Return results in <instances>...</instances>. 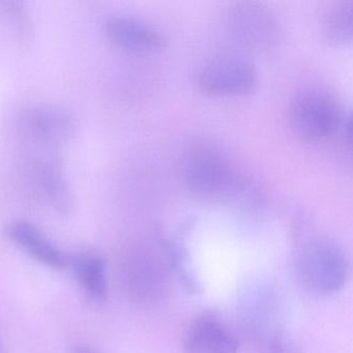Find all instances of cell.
Listing matches in <instances>:
<instances>
[{"mask_svg": "<svg viewBox=\"0 0 353 353\" xmlns=\"http://www.w3.org/2000/svg\"><path fill=\"white\" fill-rule=\"evenodd\" d=\"M181 179L185 189L198 199L222 201L239 208H253L259 203V190L253 181L208 144H195L185 152Z\"/></svg>", "mask_w": 353, "mask_h": 353, "instance_id": "1", "label": "cell"}, {"mask_svg": "<svg viewBox=\"0 0 353 353\" xmlns=\"http://www.w3.org/2000/svg\"><path fill=\"white\" fill-rule=\"evenodd\" d=\"M0 6L6 17L13 24L14 28H17L18 32H21L26 28L28 30V16H26L23 3H17V1H6L0 3Z\"/></svg>", "mask_w": 353, "mask_h": 353, "instance_id": "15", "label": "cell"}, {"mask_svg": "<svg viewBox=\"0 0 353 353\" xmlns=\"http://www.w3.org/2000/svg\"><path fill=\"white\" fill-rule=\"evenodd\" d=\"M352 1H340L324 16L322 32L326 42L344 46L352 41Z\"/></svg>", "mask_w": 353, "mask_h": 353, "instance_id": "13", "label": "cell"}, {"mask_svg": "<svg viewBox=\"0 0 353 353\" xmlns=\"http://www.w3.org/2000/svg\"><path fill=\"white\" fill-rule=\"evenodd\" d=\"M0 353H1V352H0Z\"/></svg>", "mask_w": 353, "mask_h": 353, "instance_id": "17", "label": "cell"}, {"mask_svg": "<svg viewBox=\"0 0 353 353\" xmlns=\"http://www.w3.org/2000/svg\"><path fill=\"white\" fill-rule=\"evenodd\" d=\"M239 348L234 332L212 314L194 320L183 339V353H237Z\"/></svg>", "mask_w": 353, "mask_h": 353, "instance_id": "8", "label": "cell"}, {"mask_svg": "<svg viewBox=\"0 0 353 353\" xmlns=\"http://www.w3.org/2000/svg\"><path fill=\"white\" fill-rule=\"evenodd\" d=\"M107 38L119 48L136 53H150L164 48L166 41L156 28L131 16L117 15L105 22Z\"/></svg>", "mask_w": 353, "mask_h": 353, "instance_id": "9", "label": "cell"}, {"mask_svg": "<svg viewBox=\"0 0 353 353\" xmlns=\"http://www.w3.org/2000/svg\"><path fill=\"white\" fill-rule=\"evenodd\" d=\"M121 276L129 296L139 305H154L168 293L173 270L164 248L159 241L134 243L121 257Z\"/></svg>", "mask_w": 353, "mask_h": 353, "instance_id": "2", "label": "cell"}, {"mask_svg": "<svg viewBox=\"0 0 353 353\" xmlns=\"http://www.w3.org/2000/svg\"><path fill=\"white\" fill-rule=\"evenodd\" d=\"M73 353H97L92 347L86 346V345H81V346L76 347L74 349Z\"/></svg>", "mask_w": 353, "mask_h": 353, "instance_id": "16", "label": "cell"}, {"mask_svg": "<svg viewBox=\"0 0 353 353\" xmlns=\"http://www.w3.org/2000/svg\"><path fill=\"white\" fill-rule=\"evenodd\" d=\"M227 28L232 38L257 54L270 52L280 42L281 28L276 15L259 3L241 1L228 10Z\"/></svg>", "mask_w": 353, "mask_h": 353, "instance_id": "4", "label": "cell"}, {"mask_svg": "<svg viewBox=\"0 0 353 353\" xmlns=\"http://www.w3.org/2000/svg\"><path fill=\"white\" fill-rule=\"evenodd\" d=\"M297 278L316 294H334L346 285L350 272L344 249L328 237H315L299 249L295 259Z\"/></svg>", "mask_w": 353, "mask_h": 353, "instance_id": "3", "label": "cell"}, {"mask_svg": "<svg viewBox=\"0 0 353 353\" xmlns=\"http://www.w3.org/2000/svg\"><path fill=\"white\" fill-rule=\"evenodd\" d=\"M74 276L84 292L97 303H104L108 294L106 265L100 255L84 252L70 258Z\"/></svg>", "mask_w": 353, "mask_h": 353, "instance_id": "12", "label": "cell"}, {"mask_svg": "<svg viewBox=\"0 0 353 353\" xmlns=\"http://www.w3.org/2000/svg\"><path fill=\"white\" fill-rule=\"evenodd\" d=\"M26 135L45 148H59L71 141L77 129L75 113L65 105L44 103L26 113Z\"/></svg>", "mask_w": 353, "mask_h": 353, "instance_id": "7", "label": "cell"}, {"mask_svg": "<svg viewBox=\"0 0 353 353\" xmlns=\"http://www.w3.org/2000/svg\"><path fill=\"white\" fill-rule=\"evenodd\" d=\"M258 353H303V350L288 334L279 330H270L259 336Z\"/></svg>", "mask_w": 353, "mask_h": 353, "instance_id": "14", "label": "cell"}, {"mask_svg": "<svg viewBox=\"0 0 353 353\" xmlns=\"http://www.w3.org/2000/svg\"><path fill=\"white\" fill-rule=\"evenodd\" d=\"M258 74L251 61L233 53L216 55L203 63L197 74V85L214 97H245L257 88Z\"/></svg>", "mask_w": 353, "mask_h": 353, "instance_id": "5", "label": "cell"}, {"mask_svg": "<svg viewBox=\"0 0 353 353\" xmlns=\"http://www.w3.org/2000/svg\"><path fill=\"white\" fill-rule=\"evenodd\" d=\"M37 166V183L46 201L59 214H70L74 208V194L63 166L51 158Z\"/></svg>", "mask_w": 353, "mask_h": 353, "instance_id": "11", "label": "cell"}, {"mask_svg": "<svg viewBox=\"0 0 353 353\" xmlns=\"http://www.w3.org/2000/svg\"><path fill=\"white\" fill-rule=\"evenodd\" d=\"M293 131L305 140H321L336 133L343 125L342 111L334 98L321 90L297 94L288 111Z\"/></svg>", "mask_w": 353, "mask_h": 353, "instance_id": "6", "label": "cell"}, {"mask_svg": "<svg viewBox=\"0 0 353 353\" xmlns=\"http://www.w3.org/2000/svg\"><path fill=\"white\" fill-rule=\"evenodd\" d=\"M6 233L18 248L39 263L54 270H63L69 266V256L32 223L26 220L13 221L8 225Z\"/></svg>", "mask_w": 353, "mask_h": 353, "instance_id": "10", "label": "cell"}]
</instances>
